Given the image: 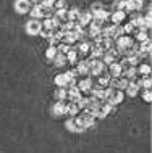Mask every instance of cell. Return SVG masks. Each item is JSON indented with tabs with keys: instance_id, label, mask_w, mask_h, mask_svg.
<instances>
[{
	"instance_id": "obj_1",
	"label": "cell",
	"mask_w": 152,
	"mask_h": 153,
	"mask_svg": "<svg viewBox=\"0 0 152 153\" xmlns=\"http://www.w3.org/2000/svg\"><path fill=\"white\" fill-rule=\"evenodd\" d=\"M123 100V92L121 90H117V89H112V87H105V92H104V103L110 106H115L118 103H121Z\"/></svg>"
},
{
	"instance_id": "obj_2",
	"label": "cell",
	"mask_w": 152,
	"mask_h": 153,
	"mask_svg": "<svg viewBox=\"0 0 152 153\" xmlns=\"http://www.w3.org/2000/svg\"><path fill=\"white\" fill-rule=\"evenodd\" d=\"M107 71L105 65L102 63L100 60H91V68H89V76L94 77H99L100 74H104Z\"/></svg>"
},
{
	"instance_id": "obj_3",
	"label": "cell",
	"mask_w": 152,
	"mask_h": 153,
	"mask_svg": "<svg viewBox=\"0 0 152 153\" xmlns=\"http://www.w3.org/2000/svg\"><path fill=\"white\" fill-rule=\"evenodd\" d=\"M76 118H78V121L84 126V129L94 126V123H96V116H94V113H91V111H86V110H83V113H81L79 116H76Z\"/></svg>"
},
{
	"instance_id": "obj_4",
	"label": "cell",
	"mask_w": 152,
	"mask_h": 153,
	"mask_svg": "<svg viewBox=\"0 0 152 153\" xmlns=\"http://www.w3.org/2000/svg\"><path fill=\"white\" fill-rule=\"evenodd\" d=\"M65 126H67V129H68V131H71V132H84V131H86V129H84V126H83V124H81L79 121H78V118H76V116L70 118Z\"/></svg>"
},
{
	"instance_id": "obj_5",
	"label": "cell",
	"mask_w": 152,
	"mask_h": 153,
	"mask_svg": "<svg viewBox=\"0 0 152 153\" xmlns=\"http://www.w3.org/2000/svg\"><path fill=\"white\" fill-rule=\"evenodd\" d=\"M89 68H91V60H81L76 63V69L78 76H89Z\"/></svg>"
},
{
	"instance_id": "obj_6",
	"label": "cell",
	"mask_w": 152,
	"mask_h": 153,
	"mask_svg": "<svg viewBox=\"0 0 152 153\" xmlns=\"http://www.w3.org/2000/svg\"><path fill=\"white\" fill-rule=\"evenodd\" d=\"M67 114V102H57L52 106V116L53 118H60Z\"/></svg>"
},
{
	"instance_id": "obj_7",
	"label": "cell",
	"mask_w": 152,
	"mask_h": 153,
	"mask_svg": "<svg viewBox=\"0 0 152 153\" xmlns=\"http://www.w3.org/2000/svg\"><path fill=\"white\" fill-rule=\"evenodd\" d=\"M128 82L130 81H126L125 77H112L110 79V84H109V87H112V89H117V90H125L126 89V85H128Z\"/></svg>"
},
{
	"instance_id": "obj_8",
	"label": "cell",
	"mask_w": 152,
	"mask_h": 153,
	"mask_svg": "<svg viewBox=\"0 0 152 153\" xmlns=\"http://www.w3.org/2000/svg\"><path fill=\"white\" fill-rule=\"evenodd\" d=\"M40 26H42V24H40L39 19H31V21L26 23V32L31 36H36L40 32Z\"/></svg>"
},
{
	"instance_id": "obj_9",
	"label": "cell",
	"mask_w": 152,
	"mask_h": 153,
	"mask_svg": "<svg viewBox=\"0 0 152 153\" xmlns=\"http://www.w3.org/2000/svg\"><path fill=\"white\" fill-rule=\"evenodd\" d=\"M78 89H79L81 94H91V89H92V77H84V79L79 81V84L76 85Z\"/></svg>"
},
{
	"instance_id": "obj_10",
	"label": "cell",
	"mask_w": 152,
	"mask_h": 153,
	"mask_svg": "<svg viewBox=\"0 0 152 153\" xmlns=\"http://www.w3.org/2000/svg\"><path fill=\"white\" fill-rule=\"evenodd\" d=\"M75 50L78 53V56H86L91 50V42H88V40H81L79 44L75 47Z\"/></svg>"
},
{
	"instance_id": "obj_11",
	"label": "cell",
	"mask_w": 152,
	"mask_h": 153,
	"mask_svg": "<svg viewBox=\"0 0 152 153\" xmlns=\"http://www.w3.org/2000/svg\"><path fill=\"white\" fill-rule=\"evenodd\" d=\"M107 73H109L110 77H120L121 73H123V68L120 66L118 61H113V63L109 65V71H107Z\"/></svg>"
},
{
	"instance_id": "obj_12",
	"label": "cell",
	"mask_w": 152,
	"mask_h": 153,
	"mask_svg": "<svg viewBox=\"0 0 152 153\" xmlns=\"http://www.w3.org/2000/svg\"><path fill=\"white\" fill-rule=\"evenodd\" d=\"M15 10L18 11V13H28V11L31 10V2L29 0H16Z\"/></svg>"
},
{
	"instance_id": "obj_13",
	"label": "cell",
	"mask_w": 152,
	"mask_h": 153,
	"mask_svg": "<svg viewBox=\"0 0 152 153\" xmlns=\"http://www.w3.org/2000/svg\"><path fill=\"white\" fill-rule=\"evenodd\" d=\"M110 111H112V106L102 102L100 105H99V108H97L96 111H94V116H96V118H105L107 114L110 113Z\"/></svg>"
},
{
	"instance_id": "obj_14",
	"label": "cell",
	"mask_w": 152,
	"mask_h": 153,
	"mask_svg": "<svg viewBox=\"0 0 152 153\" xmlns=\"http://www.w3.org/2000/svg\"><path fill=\"white\" fill-rule=\"evenodd\" d=\"M92 21V15H91V11H79V16H78V24H79L81 27L83 26H88L89 23Z\"/></svg>"
},
{
	"instance_id": "obj_15",
	"label": "cell",
	"mask_w": 152,
	"mask_h": 153,
	"mask_svg": "<svg viewBox=\"0 0 152 153\" xmlns=\"http://www.w3.org/2000/svg\"><path fill=\"white\" fill-rule=\"evenodd\" d=\"M142 7V0H126L125 3V13L126 11H138Z\"/></svg>"
},
{
	"instance_id": "obj_16",
	"label": "cell",
	"mask_w": 152,
	"mask_h": 153,
	"mask_svg": "<svg viewBox=\"0 0 152 153\" xmlns=\"http://www.w3.org/2000/svg\"><path fill=\"white\" fill-rule=\"evenodd\" d=\"M138 84V87L139 89H151V85H152V79H151V76H142V77H138L136 81H134Z\"/></svg>"
},
{
	"instance_id": "obj_17",
	"label": "cell",
	"mask_w": 152,
	"mask_h": 153,
	"mask_svg": "<svg viewBox=\"0 0 152 153\" xmlns=\"http://www.w3.org/2000/svg\"><path fill=\"white\" fill-rule=\"evenodd\" d=\"M110 79H112V77L109 76V73H104V74H100L99 77H97V85H100V87H109V84H110Z\"/></svg>"
},
{
	"instance_id": "obj_18",
	"label": "cell",
	"mask_w": 152,
	"mask_h": 153,
	"mask_svg": "<svg viewBox=\"0 0 152 153\" xmlns=\"http://www.w3.org/2000/svg\"><path fill=\"white\" fill-rule=\"evenodd\" d=\"M125 90H126V94H128L130 97H134V95H138V90H139V87H138V84H136L134 81H130Z\"/></svg>"
},
{
	"instance_id": "obj_19",
	"label": "cell",
	"mask_w": 152,
	"mask_h": 153,
	"mask_svg": "<svg viewBox=\"0 0 152 153\" xmlns=\"http://www.w3.org/2000/svg\"><path fill=\"white\" fill-rule=\"evenodd\" d=\"M125 16H126V13H125L123 10L113 11V13H112V21H113V24H120L123 19H125Z\"/></svg>"
},
{
	"instance_id": "obj_20",
	"label": "cell",
	"mask_w": 152,
	"mask_h": 153,
	"mask_svg": "<svg viewBox=\"0 0 152 153\" xmlns=\"http://www.w3.org/2000/svg\"><path fill=\"white\" fill-rule=\"evenodd\" d=\"M133 31H134V36H136L138 42H147L149 40V36L146 34L144 29H133Z\"/></svg>"
},
{
	"instance_id": "obj_21",
	"label": "cell",
	"mask_w": 152,
	"mask_h": 153,
	"mask_svg": "<svg viewBox=\"0 0 152 153\" xmlns=\"http://www.w3.org/2000/svg\"><path fill=\"white\" fill-rule=\"evenodd\" d=\"M78 61H79V60H78V53H76V50H75V47H71V50L67 53V63L76 65Z\"/></svg>"
},
{
	"instance_id": "obj_22",
	"label": "cell",
	"mask_w": 152,
	"mask_h": 153,
	"mask_svg": "<svg viewBox=\"0 0 152 153\" xmlns=\"http://www.w3.org/2000/svg\"><path fill=\"white\" fill-rule=\"evenodd\" d=\"M138 71V76L142 77V76H151V66L149 65H139L136 68Z\"/></svg>"
},
{
	"instance_id": "obj_23",
	"label": "cell",
	"mask_w": 152,
	"mask_h": 153,
	"mask_svg": "<svg viewBox=\"0 0 152 153\" xmlns=\"http://www.w3.org/2000/svg\"><path fill=\"white\" fill-rule=\"evenodd\" d=\"M55 66H65L67 65V55H61V53H57L55 58L52 60Z\"/></svg>"
},
{
	"instance_id": "obj_24",
	"label": "cell",
	"mask_w": 152,
	"mask_h": 153,
	"mask_svg": "<svg viewBox=\"0 0 152 153\" xmlns=\"http://www.w3.org/2000/svg\"><path fill=\"white\" fill-rule=\"evenodd\" d=\"M31 16H32V19H39V18H44V15H42V10H40V5H34L31 8Z\"/></svg>"
},
{
	"instance_id": "obj_25",
	"label": "cell",
	"mask_w": 152,
	"mask_h": 153,
	"mask_svg": "<svg viewBox=\"0 0 152 153\" xmlns=\"http://www.w3.org/2000/svg\"><path fill=\"white\" fill-rule=\"evenodd\" d=\"M55 97H57V100H58V102H65V100H67V89L58 87V89H57V92H55Z\"/></svg>"
},
{
	"instance_id": "obj_26",
	"label": "cell",
	"mask_w": 152,
	"mask_h": 153,
	"mask_svg": "<svg viewBox=\"0 0 152 153\" xmlns=\"http://www.w3.org/2000/svg\"><path fill=\"white\" fill-rule=\"evenodd\" d=\"M92 18H96V19H100V21H104V23H105V19L109 18V13H107V11L104 10V8H102L100 11H97V13H94V15H92Z\"/></svg>"
},
{
	"instance_id": "obj_27",
	"label": "cell",
	"mask_w": 152,
	"mask_h": 153,
	"mask_svg": "<svg viewBox=\"0 0 152 153\" xmlns=\"http://www.w3.org/2000/svg\"><path fill=\"white\" fill-rule=\"evenodd\" d=\"M57 53H58V50H57V47H55V45H50V47L47 48V52H46V56H47L49 60H53V58H55V55H57Z\"/></svg>"
},
{
	"instance_id": "obj_28",
	"label": "cell",
	"mask_w": 152,
	"mask_h": 153,
	"mask_svg": "<svg viewBox=\"0 0 152 153\" xmlns=\"http://www.w3.org/2000/svg\"><path fill=\"white\" fill-rule=\"evenodd\" d=\"M57 50H58V53H61V55H67V53L71 50V47L67 45V44H63V42H60L58 47H57Z\"/></svg>"
},
{
	"instance_id": "obj_29",
	"label": "cell",
	"mask_w": 152,
	"mask_h": 153,
	"mask_svg": "<svg viewBox=\"0 0 152 153\" xmlns=\"http://www.w3.org/2000/svg\"><path fill=\"white\" fill-rule=\"evenodd\" d=\"M125 3H126V0H115L113 2V11H118V10L125 11Z\"/></svg>"
},
{
	"instance_id": "obj_30",
	"label": "cell",
	"mask_w": 152,
	"mask_h": 153,
	"mask_svg": "<svg viewBox=\"0 0 152 153\" xmlns=\"http://www.w3.org/2000/svg\"><path fill=\"white\" fill-rule=\"evenodd\" d=\"M97 36H100V27H96V26H89V37H97Z\"/></svg>"
},
{
	"instance_id": "obj_31",
	"label": "cell",
	"mask_w": 152,
	"mask_h": 153,
	"mask_svg": "<svg viewBox=\"0 0 152 153\" xmlns=\"http://www.w3.org/2000/svg\"><path fill=\"white\" fill-rule=\"evenodd\" d=\"M142 98H144L146 102H151V100H152V92H151V89H144V92H142Z\"/></svg>"
},
{
	"instance_id": "obj_32",
	"label": "cell",
	"mask_w": 152,
	"mask_h": 153,
	"mask_svg": "<svg viewBox=\"0 0 152 153\" xmlns=\"http://www.w3.org/2000/svg\"><path fill=\"white\" fill-rule=\"evenodd\" d=\"M65 7V0H53V10H60Z\"/></svg>"
},
{
	"instance_id": "obj_33",
	"label": "cell",
	"mask_w": 152,
	"mask_h": 153,
	"mask_svg": "<svg viewBox=\"0 0 152 153\" xmlns=\"http://www.w3.org/2000/svg\"><path fill=\"white\" fill-rule=\"evenodd\" d=\"M102 8H104V7H102L100 3H94V5L91 7V15H94V13H97V11H100Z\"/></svg>"
},
{
	"instance_id": "obj_34",
	"label": "cell",
	"mask_w": 152,
	"mask_h": 153,
	"mask_svg": "<svg viewBox=\"0 0 152 153\" xmlns=\"http://www.w3.org/2000/svg\"><path fill=\"white\" fill-rule=\"evenodd\" d=\"M29 2H32L34 5H40V3H42V0H29Z\"/></svg>"
}]
</instances>
